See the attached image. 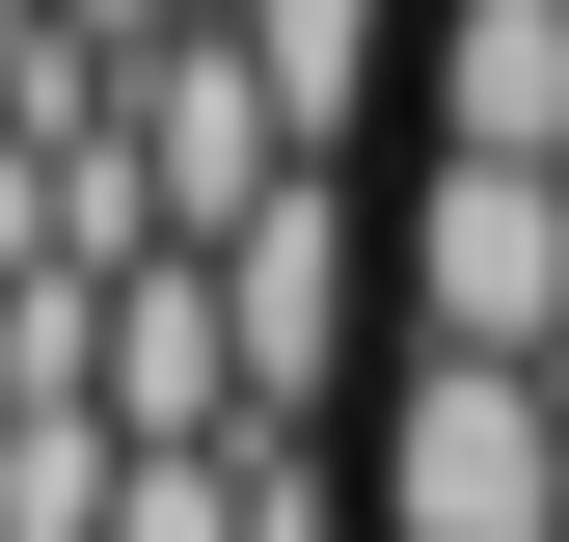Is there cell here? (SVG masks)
<instances>
[{"mask_svg": "<svg viewBox=\"0 0 569 542\" xmlns=\"http://www.w3.org/2000/svg\"><path fill=\"white\" fill-rule=\"evenodd\" d=\"M380 271H407V353H569V163H407V218H380Z\"/></svg>", "mask_w": 569, "mask_h": 542, "instance_id": "cell-2", "label": "cell"}, {"mask_svg": "<svg viewBox=\"0 0 569 542\" xmlns=\"http://www.w3.org/2000/svg\"><path fill=\"white\" fill-rule=\"evenodd\" d=\"M163 28H244V0H163Z\"/></svg>", "mask_w": 569, "mask_h": 542, "instance_id": "cell-7", "label": "cell"}, {"mask_svg": "<svg viewBox=\"0 0 569 542\" xmlns=\"http://www.w3.org/2000/svg\"><path fill=\"white\" fill-rule=\"evenodd\" d=\"M407 82H435L407 163H569V0H435V28H407Z\"/></svg>", "mask_w": 569, "mask_h": 542, "instance_id": "cell-5", "label": "cell"}, {"mask_svg": "<svg viewBox=\"0 0 569 542\" xmlns=\"http://www.w3.org/2000/svg\"><path fill=\"white\" fill-rule=\"evenodd\" d=\"M218 325H244V434H299V406L352 380V190H326V163L218 244Z\"/></svg>", "mask_w": 569, "mask_h": 542, "instance_id": "cell-4", "label": "cell"}, {"mask_svg": "<svg viewBox=\"0 0 569 542\" xmlns=\"http://www.w3.org/2000/svg\"><path fill=\"white\" fill-rule=\"evenodd\" d=\"M380 542H569V380L407 353L380 380Z\"/></svg>", "mask_w": 569, "mask_h": 542, "instance_id": "cell-1", "label": "cell"}, {"mask_svg": "<svg viewBox=\"0 0 569 542\" xmlns=\"http://www.w3.org/2000/svg\"><path fill=\"white\" fill-rule=\"evenodd\" d=\"M380 54H407V0H244V82H271V136H299V163L380 109Z\"/></svg>", "mask_w": 569, "mask_h": 542, "instance_id": "cell-6", "label": "cell"}, {"mask_svg": "<svg viewBox=\"0 0 569 542\" xmlns=\"http://www.w3.org/2000/svg\"><path fill=\"white\" fill-rule=\"evenodd\" d=\"M271 190H299V136H271L244 28H163V54H136V218H163V244H244Z\"/></svg>", "mask_w": 569, "mask_h": 542, "instance_id": "cell-3", "label": "cell"}]
</instances>
